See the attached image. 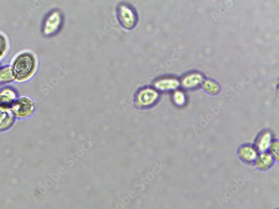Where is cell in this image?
I'll use <instances>...</instances> for the list:
<instances>
[{
	"instance_id": "cell-1",
	"label": "cell",
	"mask_w": 279,
	"mask_h": 209,
	"mask_svg": "<svg viewBox=\"0 0 279 209\" xmlns=\"http://www.w3.org/2000/svg\"><path fill=\"white\" fill-rule=\"evenodd\" d=\"M36 60L30 53H24L17 57L12 66V75L18 80L30 77L35 70Z\"/></svg>"
},
{
	"instance_id": "cell-2",
	"label": "cell",
	"mask_w": 279,
	"mask_h": 209,
	"mask_svg": "<svg viewBox=\"0 0 279 209\" xmlns=\"http://www.w3.org/2000/svg\"><path fill=\"white\" fill-rule=\"evenodd\" d=\"M118 21L125 30H132L137 26L138 16L136 10L125 2L120 4L116 9Z\"/></svg>"
},
{
	"instance_id": "cell-3",
	"label": "cell",
	"mask_w": 279,
	"mask_h": 209,
	"mask_svg": "<svg viewBox=\"0 0 279 209\" xmlns=\"http://www.w3.org/2000/svg\"><path fill=\"white\" fill-rule=\"evenodd\" d=\"M158 98L160 94L154 88L144 86L136 92L134 102L138 108H146L154 105Z\"/></svg>"
},
{
	"instance_id": "cell-4",
	"label": "cell",
	"mask_w": 279,
	"mask_h": 209,
	"mask_svg": "<svg viewBox=\"0 0 279 209\" xmlns=\"http://www.w3.org/2000/svg\"><path fill=\"white\" fill-rule=\"evenodd\" d=\"M64 18L60 11H54L48 16L44 23V32L47 36H54L60 30Z\"/></svg>"
},
{
	"instance_id": "cell-5",
	"label": "cell",
	"mask_w": 279,
	"mask_h": 209,
	"mask_svg": "<svg viewBox=\"0 0 279 209\" xmlns=\"http://www.w3.org/2000/svg\"><path fill=\"white\" fill-rule=\"evenodd\" d=\"M12 106L13 114L20 118L30 114L34 110L32 102L26 97L16 100Z\"/></svg>"
},
{
	"instance_id": "cell-6",
	"label": "cell",
	"mask_w": 279,
	"mask_h": 209,
	"mask_svg": "<svg viewBox=\"0 0 279 209\" xmlns=\"http://www.w3.org/2000/svg\"><path fill=\"white\" fill-rule=\"evenodd\" d=\"M238 155L240 161L243 162L247 164H254L258 153L254 146L245 144L239 148Z\"/></svg>"
},
{
	"instance_id": "cell-7",
	"label": "cell",
	"mask_w": 279,
	"mask_h": 209,
	"mask_svg": "<svg viewBox=\"0 0 279 209\" xmlns=\"http://www.w3.org/2000/svg\"><path fill=\"white\" fill-rule=\"evenodd\" d=\"M273 140V136L270 131L264 130L258 134L254 146L258 154L268 152Z\"/></svg>"
},
{
	"instance_id": "cell-8",
	"label": "cell",
	"mask_w": 279,
	"mask_h": 209,
	"mask_svg": "<svg viewBox=\"0 0 279 209\" xmlns=\"http://www.w3.org/2000/svg\"><path fill=\"white\" fill-rule=\"evenodd\" d=\"M154 88L156 90L168 92L176 90L179 86V82L172 78H162L154 82Z\"/></svg>"
},
{
	"instance_id": "cell-9",
	"label": "cell",
	"mask_w": 279,
	"mask_h": 209,
	"mask_svg": "<svg viewBox=\"0 0 279 209\" xmlns=\"http://www.w3.org/2000/svg\"><path fill=\"white\" fill-rule=\"evenodd\" d=\"M275 160L268 152L258 154L254 164L260 171L264 172L270 169L275 162Z\"/></svg>"
},
{
	"instance_id": "cell-10",
	"label": "cell",
	"mask_w": 279,
	"mask_h": 209,
	"mask_svg": "<svg viewBox=\"0 0 279 209\" xmlns=\"http://www.w3.org/2000/svg\"><path fill=\"white\" fill-rule=\"evenodd\" d=\"M16 99V94L12 90H4L0 93V108L8 109L13 106Z\"/></svg>"
},
{
	"instance_id": "cell-11",
	"label": "cell",
	"mask_w": 279,
	"mask_h": 209,
	"mask_svg": "<svg viewBox=\"0 0 279 209\" xmlns=\"http://www.w3.org/2000/svg\"><path fill=\"white\" fill-rule=\"evenodd\" d=\"M203 82V76L198 74L187 75L182 80V86L186 89H193L200 86Z\"/></svg>"
},
{
	"instance_id": "cell-12",
	"label": "cell",
	"mask_w": 279,
	"mask_h": 209,
	"mask_svg": "<svg viewBox=\"0 0 279 209\" xmlns=\"http://www.w3.org/2000/svg\"><path fill=\"white\" fill-rule=\"evenodd\" d=\"M14 120V114L12 111L0 108V130H6L10 127Z\"/></svg>"
},
{
	"instance_id": "cell-13",
	"label": "cell",
	"mask_w": 279,
	"mask_h": 209,
	"mask_svg": "<svg viewBox=\"0 0 279 209\" xmlns=\"http://www.w3.org/2000/svg\"><path fill=\"white\" fill-rule=\"evenodd\" d=\"M204 88L210 94H217L220 90V87L218 84L210 80H206L204 84Z\"/></svg>"
},
{
	"instance_id": "cell-14",
	"label": "cell",
	"mask_w": 279,
	"mask_h": 209,
	"mask_svg": "<svg viewBox=\"0 0 279 209\" xmlns=\"http://www.w3.org/2000/svg\"><path fill=\"white\" fill-rule=\"evenodd\" d=\"M276 162L278 161V142L277 140H274L270 148L268 150Z\"/></svg>"
},
{
	"instance_id": "cell-15",
	"label": "cell",
	"mask_w": 279,
	"mask_h": 209,
	"mask_svg": "<svg viewBox=\"0 0 279 209\" xmlns=\"http://www.w3.org/2000/svg\"><path fill=\"white\" fill-rule=\"evenodd\" d=\"M173 99L175 104L178 106L184 105L186 102V97L184 93L180 91H177L173 96Z\"/></svg>"
},
{
	"instance_id": "cell-16",
	"label": "cell",
	"mask_w": 279,
	"mask_h": 209,
	"mask_svg": "<svg viewBox=\"0 0 279 209\" xmlns=\"http://www.w3.org/2000/svg\"><path fill=\"white\" fill-rule=\"evenodd\" d=\"M6 38L3 36L0 35V57L4 54V51L6 50Z\"/></svg>"
}]
</instances>
